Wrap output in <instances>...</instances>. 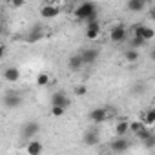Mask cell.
Instances as JSON below:
<instances>
[{
  "instance_id": "29",
  "label": "cell",
  "mask_w": 155,
  "mask_h": 155,
  "mask_svg": "<svg viewBox=\"0 0 155 155\" xmlns=\"http://www.w3.org/2000/svg\"><path fill=\"white\" fill-rule=\"evenodd\" d=\"M135 91H144V84H142V82L137 84V86H135Z\"/></svg>"
},
{
  "instance_id": "28",
  "label": "cell",
  "mask_w": 155,
  "mask_h": 155,
  "mask_svg": "<svg viewBox=\"0 0 155 155\" xmlns=\"http://www.w3.org/2000/svg\"><path fill=\"white\" fill-rule=\"evenodd\" d=\"M4 55H6V46H4V44H0V58H2Z\"/></svg>"
},
{
  "instance_id": "14",
  "label": "cell",
  "mask_w": 155,
  "mask_h": 155,
  "mask_svg": "<svg viewBox=\"0 0 155 155\" xmlns=\"http://www.w3.org/2000/svg\"><path fill=\"white\" fill-rule=\"evenodd\" d=\"M128 148H130V142H128L124 137H119L117 140L111 142V150H113V151H126Z\"/></svg>"
},
{
  "instance_id": "17",
  "label": "cell",
  "mask_w": 155,
  "mask_h": 155,
  "mask_svg": "<svg viewBox=\"0 0 155 155\" xmlns=\"http://www.w3.org/2000/svg\"><path fill=\"white\" fill-rule=\"evenodd\" d=\"M115 133L119 137H126V133H128V120H119L115 124Z\"/></svg>"
},
{
  "instance_id": "30",
  "label": "cell",
  "mask_w": 155,
  "mask_h": 155,
  "mask_svg": "<svg viewBox=\"0 0 155 155\" xmlns=\"http://www.w3.org/2000/svg\"><path fill=\"white\" fill-rule=\"evenodd\" d=\"M42 2H44V4H51V2H53V0H42Z\"/></svg>"
},
{
  "instance_id": "22",
  "label": "cell",
  "mask_w": 155,
  "mask_h": 155,
  "mask_svg": "<svg viewBox=\"0 0 155 155\" xmlns=\"http://www.w3.org/2000/svg\"><path fill=\"white\" fill-rule=\"evenodd\" d=\"M144 126H146V124H144L142 120H133V122H128V131H133V133H135V131H139V130L144 128Z\"/></svg>"
},
{
  "instance_id": "11",
  "label": "cell",
  "mask_w": 155,
  "mask_h": 155,
  "mask_svg": "<svg viewBox=\"0 0 155 155\" xmlns=\"http://www.w3.org/2000/svg\"><path fill=\"white\" fill-rule=\"evenodd\" d=\"M58 13H60V8H57V6H53V4H46V6L40 9V17H42V18H55Z\"/></svg>"
},
{
  "instance_id": "10",
  "label": "cell",
  "mask_w": 155,
  "mask_h": 155,
  "mask_svg": "<svg viewBox=\"0 0 155 155\" xmlns=\"http://www.w3.org/2000/svg\"><path fill=\"white\" fill-rule=\"evenodd\" d=\"M82 66H84V60H82L81 53H75V55L69 57V60H68V68H69L71 71H79V69H82Z\"/></svg>"
},
{
  "instance_id": "9",
  "label": "cell",
  "mask_w": 155,
  "mask_h": 155,
  "mask_svg": "<svg viewBox=\"0 0 155 155\" xmlns=\"http://www.w3.org/2000/svg\"><path fill=\"white\" fill-rule=\"evenodd\" d=\"M81 57H82L84 64H93L99 58V51L95 48H86L84 51H81Z\"/></svg>"
},
{
  "instance_id": "26",
  "label": "cell",
  "mask_w": 155,
  "mask_h": 155,
  "mask_svg": "<svg viewBox=\"0 0 155 155\" xmlns=\"http://www.w3.org/2000/svg\"><path fill=\"white\" fill-rule=\"evenodd\" d=\"M86 93H88V88H86L84 84H82V86H77V88H75V95H77V97H84Z\"/></svg>"
},
{
  "instance_id": "5",
  "label": "cell",
  "mask_w": 155,
  "mask_h": 155,
  "mask_svg": "<svg viewBox=\"0 0 155 155\" xmlns=\"http://www.w3.org/2000/svg\"><path fill=\"white\" fill-rule=\"evenodd\" d=\"M2 104L6 108H9V110H15V108H18L22 104V97L17 95V93H6L4 99H2Z\"/></svg>"
},
{
  "instance_id": "4",
  "label": "cell",
  "mask_w": 155,
  "mask_h": 155,
  "mask_svg": "<svg viewBox=\"0 0 155 155\" xmlns=\"http://www.w3.org/2000/svg\"><path fill=\"white\" fill-rule=\"evenodd\" d=\"M133 37H140V38H144V40L148 42V40H151V38L155 37V31H153L151 28L140 24V26H135V29H133Z\"/></svg>"
},
{
  "instance_id": "12",
  "label": "cell",
  "mask_w": 155,
  "mask_h": 155,
  "mask_svg": "<svg viewBox=\"0 0 155 155\" xmlns=\"http://www.w3.org/2000/svg\"><path fill=\"white\" fill-rule=\"evenodd\" d=\"M4 79H6L8 82H17V81L20 79V71H18V68H15V66L6 68V71H4Z\"/></svg>"
},
{
  "instance_id": "31",
  "label": "cell",
  "mask_w": 155,
  "mask_h": 155,
  "mask_svg": "<svg viewBox=\"0 0 155 155\" xmlns=\"http://www.w3.org/2000/svg\"><path fill=\"white\" fill-rule=\"evenodd\" d=\"M0 28H2V17H0Z\"/></svg>"
},
{
  "instance_id": "21",
  "label": "cell",
  "mask_w": 155,
  "mask_h": 155,
  "mask_svg": "<svg viewBox=\"0 0 155 155\" xmlns=\"http://www.w3.org/2000/svg\"><path fill=\"white\" fill-rule=\"evenodd\" d=\"M144 124L146 126H153L155 124V110H148L144 115Z\"/></svg>"
},
{
  "instance_id": "7",
  "label": "cell",
  "mask_w": 155,
  "mask_h": 155,
  "mask_svg": "<svg viewBox=\"0 0 155 155\" xmlns=\"http://www.w3.org/2000/svg\"><path fill=\"white\" fill-rule=\"evenodd\" d=\"M90 119H91L95 124H101V122H104V120L108 119V110H106V108H95V110L90 111Z\"/></svg>"
},
{
  "instance_id": "24",
  "label": "cell",
  "mask_w": 155,
  "mask_h": 155,
  "mask_svg": "<svg viewBox=\"0 0 155 155\" xmlns=\"http://www.w3.org/2000/svg\"><path fill=\"white\" fill-rule=\"evenodd\" d=\"M144 44H146V40H144V38H140V37H133V40H131V48H135V49L142 48Z\"/></svg>"
},
{
  "instance_id": "6",
  "label": "cell",
  "mask_w": 155,
  "mask_h": 155,
  "mask_svg": "<svg viewBox=\"0 0 155 155\" xmlns=\"http://www.w3.org/2000/svg\"><path fill=\"white\" fill-rule=\"evenodd\" d=\"M126 35H128V31H126V28L122 26V24H117L115 28H111V31H110V38L113 40V42H122V40H126Z\"/></svg>"
},
{
  "instance_id": "1",
  "label": "cell",
  "mask_w": 155,
  "mask_h": 155,
  "mask_svg": "<svg viewBox=\"0 0 155 155\" xmlns=\"http://www.w3.org/2000/svg\"><path fill=\"white\" fill-rule=\"evenodd\" d=\"M75 17H77V20H82V22H88V20L97 18V8H95V4L90 2V0L82 2L79 8L75 9Z\"/></svg>"
},
{
  "instance_id": "3",
  "label": "cell",
  "mask_w": 155,
  "mask_h": 155,
  "mask_svg": "<svg viewBox=\"0 0 155 155\" xmlns=\"http://www.w3.org/2000/svg\"><path fill=\"white\" fill-rule=\"evenodd\" d=\"M40 38H44V28H42V24L31 26V29H29L28 35H26V42L33 44V42H38Z\"/></svg>"
},
{
  "instance_id": "13",
  "label": "cell",
  "mask_w": 155,
  "mask_h": 155,
  "mask_svg": "<svg viewBox=\"0 0 155 155\" xmlns=\"http://www.w3.org/2000/svg\"><path fill=\"white\" fill-rule=\"evenodd\" d=\"M42 142L40 140H28V146H26V153H29V155H38V153H42Z\"/></svg>"
},
{
  "instance_id": "15",
  "label": "cell",
  "mask_w": 155,
  "mask_h": 155,
  "mask_svg": "<svg viewBox=\"0 0 155 155\" xmlns=\"http://www.w3.org/2000/svg\"><path fill=\"white\" fill-rule=\"evenodd\" d=\"M146 8V2H142V0H128V9L131 13H140L144 11Z\"/></svg>"
},
{
  "instance_id": "23",
  "label": "cell",
  "mask_w": 155,
  "mask_h": 155,
  "mask_svg": "<svg viewBox=\"0 0 155 155\" xmlns=\"http://www.w3.org/2000/svg\"><path fill=\"white\" fill-rule=\"evenodd\" d=\"M66 113V108H62V106H55V104H51V115L53 117H62Z\"/></svg>"
},
{
  "instance_id": "8",
  "label": "cell",
  "mask_w": 155,
  "mask_h": 155,
  "mask_svg": "<svg viewBox=\"0 0 155 155\" xmlns=\"http://www.w3.org/2000/svg\"><path fill=\"white\" fill-rule=\"evenodd\" d=\"M51 104L68 108V106H69V99H68V95H66L64 91H55V93L51 95Z\"/></svg>"
},
{
  "instance_id": "2",
  "label": "cell",
  "mask_w": 155,
  "mask_h": 155,
  "mask_svg": "<svg viewBox=\"0 0 155 155\" xmlns=\"http://www.w3.org/2000/svg\"><path fill=\"white\" fill-rule=\"evenodd\" d=\"M38 131H40V124H38V122H35V120H29V122L22 124L20 135H22V139H24V140H31V139H35V135H37Z\"/></svg>"
},
{
  "instance_id": "25",
  "label": "cell",
  "mask_w": 155,
  "mask_h": 155,
  "mask_svg": "<svg viewBox=\"0 0 155 155\" xmlns=\"http://www.w3.org/2000/svg\"><path fill=\"white\" fill-rule=\"evenodd\" d=\"M99 33H101V29H90V28L86 29V37H88L90 40H95V38L99 37Z\"/></svg>"
},
{
  "instance_id": "20",
  "label": "cell",
  "mask_w": 155,
  "mask_h": 155,
  "mask_svg": "<svg viewBox=\"0 0 155 155\" xmlns=\"http://www.w3.org/2000/svg\"><path fill=\"white\" fill-rule=\"evenodd\" d=\"M49 82H51V79H49L48 73H38L37 75V86H48Z\"/></svg>"
},
{
  "instance_id": "32",
  "label": "cell",
  "mask_w": 155,
  "mask_h": 155,
  "mask_svg": "<svg viewBox=\"0 0 155 155\" xmlns=\"http://www.w3.org/2000/svg\"><path fill=\"white\" fill-rule=\"evenodd\" d=\"M142 2H146V4H148V2H150V0H142Z\"/></svg>"
},
{
  "instance_id": "16",
  "label": "cell",
  "mask_w": 155,
  "mask_h": 155,
  "mask_svg": "<svg viewBox=\"0 0 155 155\" xmlns=\"http://www.w3.org/2000/svg\"><path fill=\"white\" fill-rule=\"evenodd\" d=\"M84 142H86L88 146L97 144V142H99V131H97V130H88V131L84 133Z\"/></svg>"
},
{
  "instance_id": "19",
  "label": "cell",
  "mask_w": 155,
  "mask_h": 155,
  "mask_svg": "<svg viewBox=\"0 0 155 155\" xmlns=\"http://www.w3.org/2000/svg\"><path fill=\"white\" fill-rule=\"evenodd\" d=\"M135 135H137V139H140V140L144 142L146 139H150V137H151V131H150V126H144V128H140L139 131H135Z\"/></svg>"
},
{
  "instance_id": "18",
  "label": "cell",
  "mask_w": 155,
  "mask_h": 155,
  "mask_svg": "<svg viewBox=\"0 0 155 155\" xmlns=\"http://www.w3.org/2000/svg\"><path fill=\"white\" fill-rule=\"evenodd\" d=\"M139 51L135 49V48H131V49H128L126 53H124V58H126V62H137L139 60Z\"/></svg>"
},
{
  "instance_id": "27",
  "label": "cell",
  "mask_w": 155,
  "mask_h": 155,
  "mask_svg": "<svg viewBox=\"0 0 155 155\" xmlns=\"http://www.w3.org/2000/svg\"><path fill=\"white\" fill-rule=\"evenodd\" d=\"M8 4L17 9V8H22V6L26 4V0H8Z\"/></svg>"
}]
</instances>
